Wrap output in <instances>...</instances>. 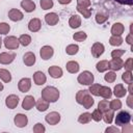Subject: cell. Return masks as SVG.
<instances>
[{"label":"cell","mask_w":133,"mask_h":133,"mask_svg":"<svg viewBox=\"0 0 133 133\" xmlns=\"http://www.w3.org/2000/svg\"><path fill=\"white\" fill-rule=\"evenodd\" d=\"M76 102L80 105H82L84 108L89 109L94 106L95 100L89 94L88 89H81L76 94Z\"/></svg>","instance_id":"6da1fadb"},{"label":"cell","mask_w":133,"mask_h":133,"mask_svg":"<svg viewBox=\"0 0 133 133\" xmlns=\"http://www.w3.org/2000/svg\"><path fill=\"white\" fill-rule=\"evenodd\" d=\"M41 98L48 101L49 103H55L59 99V90L54 86H46L42 90Z\"/></svg>","instance_id":"7a4b0ae2"},{"label":"cell","mask_w":133,"mask_h":133,"mask_svg":"<svg viewBox=\"0 0 133 133\" xmlns=\"http://www.w3.org/2000/svg\"><path fill=\"white\" fill-rule=\"evenodd\" d=\"M94 80H95L94 74L89 71H83L77 77V81L81 85H90L94 83Z\"/></svg>","instance_id":"3957f363"},{"label":"cell","mask_w":133,"mask_h":133,"mask_svg":"<svg viewBox=\"0 0 133 133\" xmlns=\"http://www.w3.org/2000/svg\"><path fill=\"white\" fill-rule=\"evenodd\" d=\"M131 121V114L128 112V111H125V110H122L119 111L116 116H115V125L116 126H124V125H127L129 124Z\"/></svg>","instance_id":"277c9868"},{"label":"cell","mask_w":133,"mask_h":133,"mask_svg":"<svg viewBox=\"0 0 133 133\" xmlns=\"http://www.w3.org/2000/svg\"><path fill=\"white\" fill-rule=\"evenodd\" d=\"M3 43H4L5 48L8 49V50H16V49H18L19 46H20L19 38H17V37L14 36V35H8V36H6V37L3 39Z\"/></svg>","instance_id":"5b68a950"},{"label":"cell","mask_w":133,"mask_h":133,"mask_svg":"<svg viewBox=\"0 0 133 133\" xmlns=\"http://www.w3.org/2000/svg\"><path fill=\"white\" fill-rule=\"evenodd\" d=\"M105 51V47L102 43H99V42H96L92 44L91 48H90V52H91V55L95 57V58H98L100 57Z\"/></svg>","instance_id":"8992f818"},{"label":"cell","mask_w":133,"mask_h":133,"mask_svg":"<svg viewBox=\"0 0 133 133\" xmlns=\"http://www.w3.org/2000/svg\"><path fill=\"white\" fill-rule=\"evenodd\" d=\"M14 123L18 128H24L28 124V117L26 114L23 113H17L14 117Z\"/></svg>","instance_id":"52a82bcc"},{"label":"cell","mask_w":133,"mask_h":133,"mask_svg":"<svg viewBox=\"0 0 133 133\" xmlns=\"http://www.w3.org/2000/svg\"><path fill=\"white\" fill-rule=\"evenodd\" d=\"M54 54V49L51 47V46H43L39 50V55H41V58L43 60H48L50 59Z\"/></svg>","instance_id":"ba28073f"},{"label":"cell","mask_w":133,"mask_h":133,"mask_svg":"<svg viewBox=\"0 0 133 133\" xmlns=\"http://www.w3.org/2000/svg\"><path fill=\"white\" fill-rule=\"evenodd\" d=\"M60 114L56 111H52L50 113H48L46 116H45V121L51 125V126H54V125H57L59 122H60Z\"/></svg>","instance_id":"9c48e42d"},{"label":"cell","mask_w":133,"mask_h":133,"mask_svg":"<svg viewBox=\"0 0 133 133\" xmlns=\"http://www.w3.org/2000/svg\"><path fill=\"white\" fill-rule=\"evenodd\" d=\"M8 18L12 22H19V21L23 20L24 15H23V12L21 10H19L17 8H10L8 10Z\"/></svg>","instance_id":"30bf717a"},{"label":"cell","mask_w":133,"mask_h":133,"mask_svg":"<svg viewBox=\"0 0 133 133\" xmlns=\"http://www.w3.org/2000/svg\"><path fill=\"white\" fill-rule=\"evenodd\" d=\"M18 88L21 92H27L31 88V79L30 78H22L18 82Z\"/></svg>","instance_id":"8fae6325"},{"label":"cell","mask_w":133,"mask_h":133,"mask_svg":"<svg viewBox=\"0 0 133 133\" xmlns=\"http://www.w3.org/2000/svg\"><path fill=\"white\" fill-rule=\"evenodd\" d=\"M15 58H16L15 53H10V52L0 53V63L1 64H9L15 60Z\"/></svg>","instance_id":"7c38bea8"},{"label":"cell","mask_w":133,"mask_h":133,"mask_svg":"<svg viewBox=\"0 0 133 133\" xmlns=\"http://www.w3.org/2000/svg\"><path fill=\"white\" fill-rule=\"evenodd\" d=\"M19 104V97L17 95H9L5 99V105L9 109H15Z\"/></svg>","instance_id":"4fadbf2b"},{"label":"cell","mask_w":133,"mask_h":133,"mask_svg":"<svg viewBox=\"0 0 133 133\" xmlns=\"http://www.w3.org/2000/svg\"><path fill=\"white\" fill-rule=\"evenodd\" d=\"M42 28V21L38 18H33L28 23V29L31 32H37Z\"/></svg>","instance_id":"5bb4252c"},{"label":"cell","mask_w":133,"mask_h":133,"mask_svg":"<svg viewBox=\"0 0 133 133\" xmlns=\"http://www.w3.org/2000/svg\"><path fill=\"white\" fill-rule=\"evenodd\" d=\"M48 73L49 75L54 78V79H58V78H61L62 75H63V72H62V69L58 65H52L48 69Z\"/></svg>","instance_id":"9a60e30c"},{"label":"cell","mask_w":133,"mask_h":133,"mask_svg":"<svg viewBox=\"0 0 133 133\" xmlns=\"http://www.w3.org/2000/svg\"><path fill=\"white\" fill-rule=\"evenodd\" d=\"M33 106H35V99L33 98V96H26L23 99L22 108L24 110H30L31 108H33Z\"/></svg>","instance_id":"2e32d148"},{"label":"cell","mask_w":133,"mask_h":133,"mask_svg":"<svg viewBox=\"0 0 133 133\" xmlns=\"http://www.w3.org/2000/svg\"><path fill=\"white\" fill-rule=\"evenodd\" d=\"M45 21L50 26H55L59 22V17L56 12H49L45 16Z\"/></svg>","instance_id":"e0dca14e"},{"label":"cell","mask_w":133,"mask_h":133,"mask_svg":"<svg viewBox=\"0 0 133 133\" xmlns=\"http://www.w3.org/2000/svg\"><path fill=\"white\" fill-rule=\"evenodd\" d=\"M124 66V61L121 58H112L109 61V69L111 71H119Z\"/></svg>","instance_id":"ac0fdd59"},{"label":"cell","mask_w":133,"mask_h":133,"mask_svg":"<svg viewBox=\"0 0 133 133\" xmlns=\"http://www.w3.org/2000/svg\"><path fill=\"white\" fill-rule=\"evenodd\" d=\"M35 60H36V57L32 52H26L23 55V62L27 66H32L35 63Z\"/></svg>","instance_id":"d6986e66"},{"label":"cell","mask_w":133,"mask_h":133,"mask_svg":"<svg viewBox=\"0 0 133 133\" xmlns=\"http://www.w3.org/2000/svg\"><path fill=\"white\" fill-rule=\"evenodd\" d=\"M46 81H47V77H46V75L43 72L36 71L33 74V82L36 85H43V84L46 83Z\"/></svg>","instance_id":"ffe728a7"},{"label":"cell","mask_w":133,"mask_h":133,"mask_svg":"<svg viewBox=\"0 0 133 133\" xmlns=\"http://www.w3.org/2000/svg\"><path fill=\"white\" fill-rule=\"evenodd\" d=\"M21 7L26 11V12H32L35 10V3L32 0H23L21 2Z\"/></svg>","instance_id":"44dd1931"},{"label":"cell","mask_w":133,"mask_h":133,"mask_svg":"<svg viewBox=\"0 0 133 133\" xmlns=\"http://www.w3.org/2000/svg\"><path fill=\"white\" fill-rule=\"evenodd\" d=\"M124 31H125V26L119 22L114 23L111 27V30H110L112 35H122L124 33Z\"/></svg>","instance_id":"7402d4cb"},{"label":"cell","mask_w":133,"mask_h":133,"mask_svg":"<svg viewBox=\"0 0 133 133\" xmlns=\"http://www.w3.org/2000/svg\"><path fill=\"white\" fill-rule=\"evenodd\" d=\"M69 25L72 29L79 28L81 26V18L78 15H72L70 20H69Z\"/></svg>","instance_id":"603a6c76"},{"label":"cell","mask_w":133,"mask_h":133,"mask_svg":"<svg viewBox=\"0 0 133 133\" xmlns=\"http://www.w3.org/2000/svg\"><path fill=\"white\" fill-rule=\"evenodd\" d=\"M65 69H66V71H68L69 73H71V74H76V73L79 72L80 66H79V63H78L77 61L71 60V61H68V62H66Z\"/></svg>","instance_id":"cb8c5ba5"},{"label":"cell","mask_w":133,"mask_h":133,"mask_svg":"<svg viewBox=\"0 0 133 133\" xmlns=\"http://www.w3.org/2000/svg\"><path fill=\"white\" fill-rule=\"evenodd\" d=\"M116 98H123V97H125L126 96V94H127V89L124 87V85L122 84V83H118V84H116L115 86H114V88H113V92H112Z\"/></svg>","instance_id":"d4e9b609"},{"label":"cell","mask_w":133,"mask_h":133,"mask_svg":"<svg viewBox=\"0 0 133 133\" xmlns=\"http://www.w3.org/2000/svg\"><path fill=\"white\" fill-rule=\"evenodd\" d=\"M35 107H36V109L38 111L44 112V111H46L49 108V102L46 101V100H44L43 98H41V99H38L35 102Z\"/></svg>","instance_id":"484cf974"},{"label":"cell","mask_w":133,"mask_h":133,"mask_svg":"<svg viewBox=\"0 0 133 133\" xmlns=\"http://www.w3.org/2000/svg\"><path fill=\"white\" fill-rule=\"evenodd\" d=\"M99 96H101L103 99H110L112 96V90L108 86H102L99 89Z\"/></svg>","instance_id":"4316f807"},{"label":"cell","mask_w":133,"mask_h":133,"mask_svg":"<svg viewBox=\"0 0 133 133\" xmlns=\"http://www.w3.org/2000/svg\"><path fill=\"white\" fill-rule=\"evenodd\" d=\"M102 118L104 119V122H105L106 124L110 125V124L112 123L113 118H114V111H113L112 109H108V110L104 111V112H103V116H102Z\"/></svg>","instance_id":"83f0119b"},{"label":"cell","mask_w":133,"mask_h":133,"mask_svg":"<svg viewBox=\"0 0 133 133\" xmlns=\"http://www.w3.org/2000/svg\"><path fill=\"white\" fill-rule=\"evenodd\" d=\"M96 69L99 73H103L108 71L109 69V61L108 60H100L99 62H97L96 64Z\"/></svg>","instance_id":"f1b7e54d"},{"label":"cell","mask_w":133,"mask_h":133,"mask_svg":"<svg viewBox=\"0 0 133 133\" xmlns=\"http://www.w3.org/2000/svg\"><path fill=\"white\" fill-rule=\"evenodd\" d=\"M0 79L5 82V83H8L11 81V74L8 70L6 69H0Z\"/></svg>","instance_id":"f546056e"},{"label":"cell","mask_w":133,"mask_h":133,"mask_svg":"<svg viewBox=\"0 0 133 133\" xmlns=\"http://www.w3.org/2000/svg\"><path fill=\"white\" fill-rule=\"evenodd\" d=\"M124 39L122 37V35H111L109 37V44L113 47H117V46H121L123 44Z\"/></svg>","instance_id":"4dcf8cb0"},{"label":"cell","mask_w":133,"mask_h":133,"mask_svg":"<svg viewBox=\"0 0 133 133\" xmlns=\"http://www.w3.org/2000/svg\"><path fill=\"white\" fill-rule=\"evenodd\" d=\"M76 9L79 14H81L83 16L84 19H89L91 16V8L88 7H80V6H76Z\"/></svg>","instance_id":"1f68e13d"},{"label":"cell","mask_w":133,"mask_h":133,"mask_svg":"<svg viewBox=\"0 0 133 133\" xmlns=\"http://www.w3.org/2000/svg\"><path fill=\"white\" fill-rule=\"evenodd\" d=\"M91 121V113L89 112H84V113H81L78 117V122L80 124H88L89 122Z\"/></svg>","instance_id":"d6a6232c"},{"label":"cell","mask_w":133,"mask_h":133,"mask_svg":"<svg viewBox=\"0 0 133 133\" xmlns=\"http://www.w3.org/2000/svg\"><path fill=\"white\" fill-rule=\"evenodd\" d=\"M19 42H20V45L27 47L31 44V36L29 34H21L19 37Z\"/></svg>","instance_id":"836d02e7"},{"label":"cell","mask_w":133,"mask_h":133,"mask_svg":"<svg viewBox=\"0 0 133 133\" xmlns=\"http://www.w3.org/2000/svg\"><path fill=\"white\" fill-rule=\"evenodd\" d=\"M78 51H79V46L75 44H71L65 48V53L68 55H75L78 53Z\"/></svg>","instance_id":"e575fe53"},{"label":"cell","mask_w":133,"mask_h":133,"mask_svg":"<svg viewBox=\"0 0 133 133\" xmlns=\"http://www.w3.org/2000/svg\"><path fill=\"white\" fill-rule=\"evenodd\" d=\"M87 38V34L84 31H78L73 34V39L75 42H84Z\"/></svg>","instance_id":"d590c367"},{"label":"cell","mask_w":133,"mask_h":133,"mask_svg":"<svg viewBox=\"0 0 133 133\" xmlns=\"http://www.w3.org/2000/svg\"><path fill=\"white\" fill-rule=\"evenodd\" d=\"M122 80L127 83V84H130L132 83L133 81V76H132V71H126L122 74Z\"/></svg>","instance_id":"8d00e7d4"},{"label":"cell","mask_w":133,"mask_h":133,"mask_svg":"<svg viewBox=\"0 0 133 133\" xmlns=\"http://www.w3.org/2000/svg\"><path fill=\"white\" fill-rule=\"evenodd\" d=\"M123 104H122V101L118 100V99H115V100H112L111 102H109V108L112 109L113 111L115 110H119L122 108Z\"/></svg>","instance_id":"74e56055"},{"label":"cell","mask_w":133,"mask_h":133,"mask_svg":"<svg viewBox=\"0 0 133 133\" xmlns=\"http://www.w3.org/2000/svg\"><path fill=\"white\" fill-rule=\"evenodd\" d=\"M116 79V74L114 71H110V72H107L104 76V80L108 83H113Z\"/></svg>","instance_id":"f35d334b"},{"label":"cell","mask_w":133,"mask_h":133,"mask_svg":"<svg viewBox=\"0 0 133 133\" xmlns=\"http://www.w3.org/2000/svg\"><path fill=\"white\" fill-rule=\"evenodd\" d=\"M39 5H41L42 9L48 10V9H50V8L53 7L54 3H53L52 0H41V1H39Z\"/></svg>","instance_id":"ab89813d"},{"label":"cell","mask_w":133,"mask_h":133,"mask_svg":"<svg viewBox=\"0 0 133 133\" xmlns=\"http://www.w3.org/2000/svg\"><path fill=\"white\" fill-rule=\"evenodd\" d=\"M88 86H89L88 91H89L90 95H92V96H99V89H100V87H101V84L95 83V84H90V85H88Z\"/></svg>","instance_id":"60d3db41"},{"label":"cell","mask_w":133,"mask_h":133,"mask_svg":"<svg viewBox=\"0 0 133 133\" xmlns=\"http://www.w3.org/2000/svg\"><path fill=\"white\" fill-rule=\"evenodd\" d=\"M95 19H96V22L98 24H103V23H105L108 20V16L105 15V14H102V12H98L96 15Z\"/></svg>","instance_id":"b9f144b4"},{"label":"cell","mask_w":133,"mask_h":133,"mask_svg":"<svg viewBox=\"0 0 133 133\" xmlns=\"http://www.w3.org/2000/svg\"><path fill=\"white\" fill-rule=\"evenodd\" d=\"M103 116V112L100 109H95L91 113V119H94L95 122H100L102 119Z\"/></svg>","instance_id":"7bdbcfd3"},{"label":"cell","mask_w":133,"mask_h":133,"mask_svg":"<svg viewBox=\"0 0 133 133\" xmlns=\"http://www.w3.org/2000/svg\"><path fill=\"white\" fill-rule=\"evenodd\" d=\"M98 109H100L102 112H104V111H106V110L110 109V108H109V102H108L106 99H105V100L100 101V102H99V104H98Z\"/></svg>","instance_id":"ee69618b"},{"label":"cell","mask_w":133,"mask_h":133,"mask_svg":"<svg viewBox=\"0 0 133 133\" xmlns=\"http://www.w3.org/2000/svg\"><path fill=\"white\" fill-rule=\"evenodd\" d=\"M32 131H33L34 133H44V132L46 131V128H45V126H44L42 123H36V124L33 126Z\"/></svg>","instance_id":"f6af8a7d"},{"label":"cell","mask_w":133,"mask_h":133,"mask_svg":"<svg viewBox=\"0 0 133 133\" xmlns=\"http://www.w3.org/2000/svg\"><path fill=\"white\" fill-rule=\"evenodd\" d=\"M125 52H126V50H124V49H115V50H112L111 57L112 58H121L125 54Z\"/></svg>","instance_id":"bcb514c9"},{"label":"cell","mask_w":133,"mask_h":133,"mask_svg":"<svg viewBox=\"0 0 133 133\" xmlns=\"http://www.w3.org/2000/svg\"><path fill=\"white\" fill-rule=\"evenodd\" d=\"M10 30V26L5 23V22H2L0 23V34H7Z\"/></svg>","instance_id":"7dc6e473"},{"label":"cell","mask_w":133,"mask_h":133,"mask_svg":"<svg viewBox=\"0 0 133 133\" xmlns=\"http://www.w3.org/2000/svg\"><path fill=\"white\" fill-rule=\"evenodd\" d=\"M126 69V71H132L133 70V58L129 57L125 62H124V66Z\"/></svg>","instance_id":"c3c4849f"},{"label":"cell","mask_w":133,"mask_h":133,"mask_svg":"<svg viewBox=\"0 0 133 133\" xmlns=\"http://www.w3.org/2000/svg\"><path fill=\"white\" fill-rule=\"evenodd\" d=\"M90 4V0H77V6L80 7H89Z\"/></svg>","instance_id":"681fc988"},{"label":"cell","mask_w":133,"mask_h":133,"mask_svg":"<svg viewBox=\"0 0 133 133\" xmlns=\"http://www.w3.org/2000/svg\"><path fill=\"white\" fill-rule=\"evenodd\" d=\"M111 132H113V133H119L121 130L118 128L114 127V126H110V127H108V128L105 129V133H111Z\"/></svg>","instance_id":"f907efd6"},{"label":"cell","mask_w":133,"mask_h":133,"mask_svg":"<svg viewBox=\"0 0 133 133\" xmlns=\"http://www.w3.org/2000/svg\"><path fill=\"white\" fill-rule=\"evenodd\" d=\"M114 1H116L117 3L123 4V5H129V6L133 5V0H114Z\"/></svg>","instance_id":"816d5d0a"},{"label":"cell","mask_w":133,"mask_h":133,"mask_svg":"<svg viewBox=\"0 0 133 133\" xmlns=\"http://www.w3.org/2000/svg\"><path fill=\"white\" fill-rule=\"evenodd\" d=\"M123 127H124V128H123V130H121V131H122V132H124V133H127V132L131 133V132H132V130H133V127H132L131 125H129V124L124 125Z\"/></svg>","instance_id":"f5cc1de1"},{"label":"cell","mask_w":133,"mask_h":133,"mask_svg":"<svg viewBox=\"0 0 133 133\" xmlns=\"http://www.w3.org/2000/svg\"><path fill=\"white\" fill-rule=\"evenodd\" d=\"M127 105L130 108H133V94H130L127 98Z\"/></svg>","instance_id":"db71d44e"},{"label":"cell","mask_w":133,"mask_h":133,"mask_svg":"<svg viewBox=\"0 0 133 133\" xmlns=\"http://www.w3.org/2000/svg\"><path fill=\"white\" fill-rule=\"evenodd\" d=\"M126 42H127L128 45L132 46V43H133V36H132V33H129V34L127 35V37H126Z\"/></svg>","instance_id":"11a10c76"},{"label":"cell","mask_w":133,"mask_h":133,"mask_svg":"<svg viewBox=\"0 0 133 133\" xmlns=\"http://www.w3.org/2000/svg\"><path fill=\"white\" fill-rule=\"evenodd\" d=\"M72 2V0H58V3L62 4V5H66V4H70Z\"/></svg>","instance_id":"9f6ffc18"},{"label":"cell","mask_w":133,"mask_h":133,"mask_svg":"<svg viewBox=\"0 0 133 133\" xmlns=\"http://www.w3.org/2000/svg\"><path fill=\"white\" fill-rule=\"evenodd\" d=\"M128 91H129V94H133V91H132V83H130V84H129Z\"/></svg>","instance_id":"6f0895ef"},{"label":"cell","mask_w":133,"mask_h":133,"mask_svg":"<svg viewBox=\"0 0 133 133\" xmlns=\"http://www.w3.org/2000/svg\"><path fill=\"white\" fill-rule=\"evenodd\" d=\"M3 88H4V86H3V84L0 82V91H1V90H3Z\"/></svg>","instance_id":"680465c9"},{"label":"cell","mask_w":133,"mask_h":133,"mask_svg":"<svg viewBox=\"0 0 133 133\" xmlns=\"http://www.w3.org/2000/svg\"><path fill=\"white\" fill-rule=\"evenodd\" d=\"M2 42H3V41H2V38L0 37V49H1V46H2Z\"/></svg>","instance_id":"91938a15"}]
</instances>
